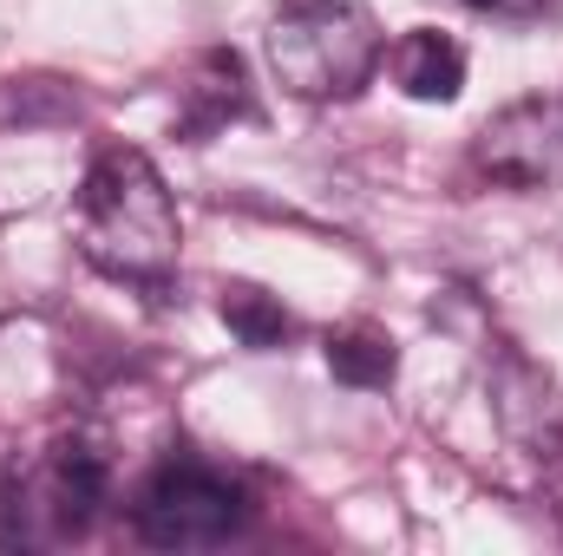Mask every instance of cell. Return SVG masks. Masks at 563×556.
Instances as JSON below:
<instances>
[{"label": "cell", "instance_id": "10", "mask_svg": "<svg viewBox=\"0 0 563 556\" xmlns=\"http://www.w3.org/2000/svg\"><path fill=\"white\" fill-rule=\"evenodd\" d=\"M203 86H197V119L184 125L190 138H203V132H217L223 119H243L250 112V92H243V59L236 53H210L203 59Z\"/></svg>", "mask_w": 563, "mask_h": 556}, {"label": "cell", "instance_id": "2", "mask_svg": "<svg viewBox=\"0 0 563 556\" xmlns=\"http://www.w3.org/2000/svg\"><path fill=\"white\" fill-rule=\"evenodd\" d=\"M263 59L288 99L334 105L380 73L387 33L361 0H282L263 33Z\"/></svg>", "mask_w": 563, "mask_h": 556}, {"label": "cell", "instance_id": "4", "mask_svg": "<svg viewBox=\"0 0 563 556\" xmlns=\"http://www.w3.org/2000/svg\"><path fill=\"white\" fill-rule=\"evenodd\" d=\"M250 524V491L197 458H177L151 471V485L132 504V531L151 551H217Z\"/></svg>", "mask_w": 563, "mask_h": 556}, {"label": "cell", "instance_id": "9", "mask_svg": "<svg viewBox=\"0 0 563 556\" xmlns=\"http://www.w3.org/2000/svg\"><path fill=\"white\" fill-rule=\"evenodd\" d=\"M328 367L347 387H394L400 354L380 327H341V334H328Z\"/></svg>", "mask_w": 563, "mask_h": 556}, {"label": "cell", "instance_id": "7", "mask_svg": "<svg viewBox=\"0 0 563 556\" xmlns=\"http://www.w3.org/2000/svg\"><path fill=\"white\" fill-rule=\"evenodd\" d=\"M394 86L420 105H452L465 92V46L439 26H413L394 46Z\"/></svg>", "mask_w": 563, "mask_h": 556}, {"label": "cell", "instance_id": "3", "mask_svg": "<svg viewBox=\"0 0 563 556\" xmlns=\"http://www.w3.org/2000/svg\"><path fill=\"white\" fill-rule=\"evenodd\" d=\"M112 498V452L86 432L33 452L7 478V544H73Z\"/></svg>", "mask_w": 563, "mask_h": 556}, {"label": "cell", "instance_id": "8", "mask_svg": "<svg viewBox=\"0 0 563 556\" xmlns=\"http://www.w3.org/2000/svg\"><path fill=\"white\" fill-rule=\"evenodd\" d=\"M217 314H223V327H230L243 347H256V354H269V347H282V341L295 334V314L282 308L269 288H250V281H230L223 301H217Z\"/></svg>", "mask_w": 563, "mask_h": 556}, {"label": "cell", "instance_id": "5", "mask_svg": "<svg viewBox=\"0 0 563 556\" xmlns=\"http://www.w3.org/2000/svg\"><path fill=\"white\" fill-rule=\"evenodd\" d=\"M478 177L498 190H558L563 184V99H511L472 138Z\"/></svg>", "mask_w": 563, "mask_h": 556}, {"label": "cell", "instance_id": "11", "mask_svg": "<svg viewBox=\"0 0 563 556\" xmlns=\"http://www.w3.org/2000/svg\"><path fill=\"white\" fill-rule=\"evenodd\" d=\"M478 13H505V20H538V13H558L563 0H465Z\"/></svg>", "mask_w": 563, "mask_h": 556}, {"label": "cell", "instance_id": "1", "mask_svg": "<svg viewBox=\"0 0 563 556\" xmlns=\"http://www.w3.org/2000/svg\"><path fill=\"white\" fill-rule=\"evenodd\" d=\"M73 216H79V249L99 276L132 281V288L170 281L184 223H177V203H170V190L144 151L106 144L79 177Z\"/></svg>", "mask_w": 563, "mask_h": 556}, {"label": "cell", "instance_id": "6", "mask_svg": "<svg viewBox=\"0 0 563 556\" xmlns=\"http://www.w3.org/2000/svg\"><path fill=\"white\" fill-rule=\"evenodd\" d=\"M492 400H498L505 432H511L525 452L551 458V452L563 445V400H558V387H551V374H538L525 354H498Z\"/></svg>", "mask_w": 563, "mask_h": 556}]
</instances>
